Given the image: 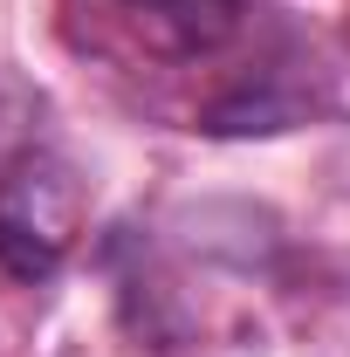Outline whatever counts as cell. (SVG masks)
Instances as JSON below:
<instances>
[{"mask_svg": "<svg viewBox=\"0 0 350 357\" xmlns=\"http://www.w3.org/2000/svg\"><path fill=\"white\" fill-rule=\"evenodd\" d=\"M83 172L42 89L0 76V268L42 282L83 234Z\"/></svg>", "mask_w": 350, "mask_h": 357, "instance_id": "6da1fadb", "label": "cell"}, {"mask_svg": "<svg viewBox=\"0 0 350 357\" xmlns=\"http://www.w3.org/2000/svg\"><path fill=\"white\" fill-rule=\"evenodd\" d=\"M254 28V0H62V42L131 76L206 69Z\"/></svg>", "mask_w": 350, "mask_h": 357, "instance_id": "7a4b0ae2", "label": "cell"}]
</instances>
